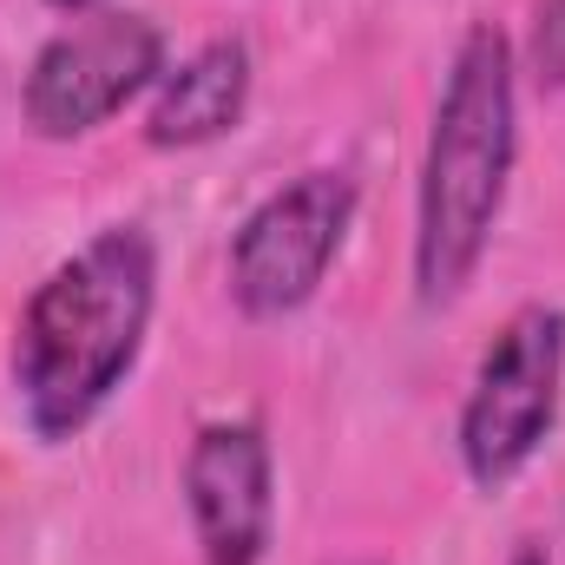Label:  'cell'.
<instances>
[{
	"mask_svg": "<svg viewBox=\"0 0 565 565\" xmlns=\"http://www.w3.org/2000/svg\"><path fill=\"white\" fill-rule=\"evenodd\" d=\"M342 565H382V559H342Z\"/></svg>",
	"mask_w": 565,
	"mask_h": 565,
	"instance_id": "11",
	"label": "cell"
},
{
	"mask_svg": "<svg viewBox=\"0 0 565 565\" xmlns=\"http://www.w3.org/2000/svg\"><path fill=\"white\" fill-rule=\"evenodd\" d=\"M158 309V244L145 224H106L33 282L13 322V395L26 427L60 447L106 415L139 369Z\"/></svg>",
	"mask_w": 565,
	"mask_h": 565,
	"instance_id": "1",
	"label": "cell"
},
{
	"mask_svg": "<svg viewBox=\"0 0 565 565\" xmlns=\"http://www.w3.org/2000/svg\"><path fill=\"white\" fill-rule=\"evenodd\" d=\"M184 513L204 565H264L277 540V454L250 415L204 422L184 447Z\"/></svg>",
	"mask_w": 565,
	"mask_h": 565,
	"instance_id": "6",
	"label": "cell"
},
{
	"mask_svg": "<svg viewBox=\"0 0 565 565\" xmlns=\"http://www.w3.org/2000/svg\"><path fill=\"white\" fill-rule=\"evenodd\" d=\"M533 79L565 86V0H533Z\"/></svg>",
	"mask_w": 565,
	"mask_h": 565,
	"instance_id": "8",
	"label": "cell"
},
{
	"mask_svg": "<svg viewBox=\"0 0 565 565\" xmlns=\"http://www.w3.org/2000/svg\"><path fill=\"white\" fill-rule=\"evenodd\" d=\"M355 211H362V184L342 164H309V171L282 178L270 198H257L224 257L237 316H250V322L296 316L329 282L349 231H355Z\"/></svg>",
	"mask_w": 565,
	"mask_h": 565,
	"instance_id": "4",
	"label": "cell"
},
{
	"mask_svg": "<svg viewBox=\"0 0 565 565\" xmlns=\"http://www.w3.org/2000/svg\"><path fill=\"white\" fill-rule=\"evenodd\" d=\"M513 164H520V53L493 20H480L460 33L447 60L434 126L422 145L415 296L427 309H447L480 277L513 191Z\"/></svg>",
	"mask_w": 565,
	"mask_h": 565,
	"instance_id": "2",
	"label": "cell"
},
{
	"mask_svg": "<svg viewBox=\"0 0 565 565\" xmlns=\"http://www.w3.org/2000/svg\"><path fill=\"white\" fill-rule=\"evenodd\" d=\"M507 565H553L546 559V546H540V540H520V546H513V559Z\"/></svg>",
	"mask_w": 565,
	"mask_h": 565,
	"instance_id": "9",
	"label": "cell"
},
{
	"mask_svg": "<svg viewBox=\"0 0 565 565\" xmlns=\"http://www.w3.org/2000/svg\"><path fill=\"white\" fill-rule=\"evenodd\" d=\"M46 7H60V13H93V7H106V0H46Z\"/></svg>",
	"mask_w": 565,
	"mask_h": 565,
	"instance_id": "10",
	"label": "cell"
},
{
	"mask_svg": "<svg viewBox=\"0 0 565 565\" xmlns=\"http://www.w3.org/2000/svg\"><path fill=\"white\" fill-rule=\"evenodd\" d=\"M565 408V309L553 302H526L513 309L493 342L473 362L467 402H460V467L480 493H507L540 447L553 440Z\"/></svg>",
	"mask_w": 565,
	"mask_h": 565,
	"instance_id": "3",
	"label": "cell"
},
{
	"mask_svg": "<svg viewBox=\"0 0 565 565\" xmlns=\"http://www.w3.org/2000/svg\"><path fill=\"white\" fill-rule=\"evenodd\" d=\"M164 79V26L132 7L73 13L20 79V119L46 145H73L119 119L139 93Z\"/></svg>",
	"mask_w": 565,
	"mask_h": 565,
	"instance_id": "5",
	"label": "cell"
},
{
	"mask_svg": "<svg viewBox=\"0 0 565 565\" xmlns=\"http://www.w3.org/2000/svg\"><path fill=\"white\" fill-rule=\"evenodd\" d=\"M250 86H257L250 40H244V33L204 40L198 53H184L178 66H164V79L151 86L145 145H151V151H198V145H217L224 132L244 126Z\"/></svg>",
	"mask_w": 565,
	"mask_h": 565,
	"instance_id": "7",
	"label": "cell"
}]
</instances>
